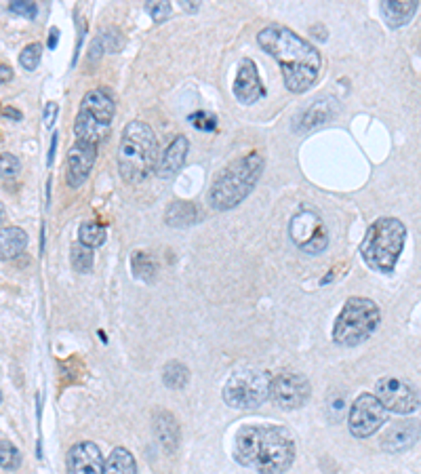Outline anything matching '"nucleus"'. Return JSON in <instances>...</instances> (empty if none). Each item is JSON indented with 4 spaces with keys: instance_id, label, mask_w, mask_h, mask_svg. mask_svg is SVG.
I'll return each mask as SVG.
<instances>
[{
    "instance_id": "obj_1",
    "label": "nucleus",
    "mask_w": 421,
    "mask_h": 474,
    "mask_svg": "<svg viewBox=\"0 0 421 474\" xmlns=\"http://www.w3.org/2000/svg\"><path fill=\"white\" fill-rule=\"evenodd\" d=\"M257 42L272 59L279 61L284 87L291 93H305L316 83L322 66L320 53L297 32L272 23L257 34Z\"/></svg>"
},
{
    "instance_id": "obj_2",
    "label": "nucleus",
    "mask_w": 421,
    "mask_h": 474,
    "mask_svg": "<svg viewBox=\"0 0 421 474\" xmlns=\"http://www.w3.org/2000/svg\"><path fill=\"white\" fill-rule=\"evenodd\" d=\"M234 458L260 474H282L295 462V441L281 426H245L236 435Z\"/></svg>"
},
{
    "instance_id": "obj_3",
    "label": "nucleus",
    "mask_w": 421,
    "mask_h": 474,
    "mask_svg": "<svg viewBox=\"0 0 421 474\" xmlns=\"http://www.w3.org/2000/svg\"><path fill=\"white\" fill-rule=\"evenodd\" d=\"M262 173H264V157L260 152L236 158L213 181L209 192V205L215 211H230L238 207L253 192Z\"/></svg>"
},
{
    "instance_id": "obj_4",
    "label": "nucleus",
    "mask_w": 421,
    "mask_h": 474,
    "mask_svg": "<svg viewBox=\"0 0 421 474\" xmlns=\"http://www.w3.org/2000/svg\"><path fill=\"white\" fill-rule=\"evenodd\" d=\"M158 158V142L152 127L143 121H131L123 129L118 144V171L129 183H141L150 177Z\"/></svg>"
},
{
    "instance_id": "obj_5",
    "label": "nucleus",
    "mask_w": 421,
    "mask_h": 474,
    "mask_svg": "<svg viewBox=\"0 0 421 474\" xmlns=\"http://www.w3.org/2000/svg\"><path fill=\"white\" fill-rule=\"evenodd\" d=\"M407 228L396 217H379L373 221L360 243L365 264L382 274H392L405 249Z\"/></svg>"
},
{
    "instance_id": "obj_6",
    "label": "nucleus",
    "mask_w": 421,
    "mask_h": 474,
    "mask_svg": "<svg viewBox=\"0 0 421 474\" xmlns=\"http://www.w3.org/2000/svg\"><path fill=\"white\" fill-rule=\"evenodd\" d=\"M114 114H116V104L108 87H95L87 91L74 121L76 142L99 146L112 129Z\"/></svg>"
},
{
    "instance_id": "obj_7",
    "label": "nucleus",
    "mask_w": 421,
    "mask_h": 474,
    "mask_svg": "<svg viewBox=\"0 0 421 474\" xmlns=\"http://www.w3.org/2000/svg\"><path fill=\"white\" fill-rule=\"evenodd\" d=\"M382 312L369 298H350L335 320L333 339L339 346H358L367 341L379 327Z\"/></svg>"
},
{
    "instance_id": "obj_8",
    "label": "nucleus",
    "mask_w": 421,
    "mask_h": 474,
    "mask_svg": "<svg viewBox=\"0 0 421 474\" xmlns=\"http://www.w3.org/2000/svg\"><path fill=\"white\" fill-rule=\"evenodd\" d=\"M272 377L268 371H236L224 386V401L234 409H255L270 399Z\"/></svg>"
},
{
    "instance_id": "obj_9",
    "label": "nucleus",
    "mask_w": 421,
    "mask_h": 474,
    "mask_svg": "<svg viewBox=\"0 0 421 474\" xmlns=\"http://www.w3.org/2000/svg\"><path fill=\"white\" fill-rule=\"evenodd\" d=\"M291 238L295 247L307 255H318L329 247V234L318 213L314 211H299L291 219Z\"/></svg>"
},
{
    "instance_id": "obj_10",
    "label": "nucleus",
    "mask_w": 421,
    "mask_h": 474,
    "mask_svg": "<svg viewBox=\"0 0 421 474\" xmlns=\"http://www.w3.org/2000/svg\"><path fill=\"white\" fill-rule=\"evenodd\" d=\"M388 420L386 407L375 394H360L348 415V428L356 439H367L375 435Z\"/></svg>"
},
{
    "instance_id": "obj_11",
    "label": "nucleus",
    "mask_w": 421,
    "mask_h": 474,
    "mask_svg": "<svg viewBox=\"0 0 421 474\" xmlns=\"http://www.w3.org/2000/svg\"><path fill=\"white\" fill-rule=\"evenodd\" d=\"M310 394H312V386H310L307 377L303 373H295V371L279 373L270 386V399L286 411L303 407L307 403Z\"/></svg>"
},
{
    "instance_id": "obj_12",
    "label": "nucleus",
    "mask_w": 421,
    "mask_h": 474,
    "mask_svg": "<svg viewBox=\"0 0 421 474\" xmlns=\"http://www.w3.org/2000/svg\"><path fill=\"white\" fill-rule=\"evenodd\" d=\"M375 396L386 407V411L394 413H413L420 407V394L415 386L398 377H382L375 386Z\"/></svg>"
},
{
    "instance_id": "obj_13",
    "label": "nucleus",
    "mask_w": 421,
    "mask_h": 474,
    "mask_svg": "<svg viewBox=\"0 0 421 474\" xmlns=\"http://www.w3.org/2000/svg\"><path fill=\"white\" fill-rule=\"evenodd\" d=\"M95 158H97V146H91V144H83V142H76L66 158V181L70 188H80L93 164H95Z\"/></svg>"
},
{
    "instance_id": "obj_14",
    "label": "nucleus",
    "mask_w": 421,
    "mask_h": 474,
    "mask_svg": "<svg viewBox=\"0 0 421 474\" xmlns=\"http://www.w3.org/2000/svg\"><path fill=\"white\" fill-rule=\"evenodd\" d=\"M234 95L243 106H253L266 95L262 78H260V70L255 61L249 57H245L238 66V72L234 78Z\"/></svg>"
},
{
    "instance_id": "obj_15",
    "label": "nucleus",
    "mask_w": 421,
    "mask_h": 474,
    "mask_svg": "<svg viewBox=\"0 0 421 474\" xmlns=\"http://www.w3.org/2000/svg\"><path fill=\"white\" fill-rule=\"evenodd\" d=\"M68 474H104V456L91 441L76 443L68 451Z\"/></svg>"
},
{
    "instance_id": "obj_16",
    "label": "nucleus",
    "mask_w": 421,
    "mask_h": 474,
    "mask_svg": "<svg viewBox=\"0 0 421 474\" xmlns=\"http://www.w3.org/2000/svg\"><path fill=\"white\" fill-rule=\"evenodd\" d=\"M421 437V424L417 420H403L396 422L384 437H382V449L388 454H403L411 449Z\"/></svg>"
},
{
    "instance_id": "obj_17",
    "label": "nucleus",
    "mask_w": 421,
    "mask_h": 474,
    "mask_svg": "<svg viewBox=\"0 0 421 474\" xmlns=\"http://www.w3.org/2000/svg\"><path fill=\"white\" fill-rule=\"evenodd\" d=\"M339 112V104L335 97H329V95H322V97H316L299 116V123H297V129L299 131H310V129H316L329 121H333Z\"/></svg>"
},
{
    "instance_id": "obj_18",
    "label": "nucleus",
    "mask_w": 421,
    "mask_h": 474,
    "mask_svg": "<svg viewBox=\"0 0 421 474\" xmlns=\"http://www.w3.org/2000/svg\"><path fill=\"white\" fill-rule=\"evenodd\" d=\"M188 150H190V142H188V138L177 135V138L166 146V150L162 152V157H160L158 164H156V173H158V177H162V179H171L173 175H177V171H179V169L183 166V162H185Z\"/></svg>"
},
{
    "instance_id": "obj_19",
    "label": "nucleus",
    "mask_w": 421,
    "mask_h": 474,
    "mask_svg": "<svg viewBox=\"0 0 421 474\" xmlns=\"http://www.w3.org/2000/svg\"><path fill=\"white\" fill-rule=\"evenodd\" d=\"M154 432H156L160 445L166 449V454L177 451L181 435H179V424L171 411H164V409L154 411Z\"/></svg>"
},
{
    "instance_id": "obj_20",
    "label": "nucleus",
    "mask_w": 421,
    "mask_h": 474,
    "mask_svg": "<svg viewBox=\"0 0 421 474\" xmlns=\"http://www.w3.org/2000/svg\"><path fill=\"white\" fill-rule=\"evenodd\" d=\"M28 247V234L25 230L17 226L0 228V262H8L19 257Z\"/></svg>"
},
{
    "instance_id": "obj_21",
    "label": "nucleus",
    "mask_w": 421,
    "mask_h": 474,
    "mask_svg": "<svg viewBox=\"0 0 421 474\" xmlns=\"http://www.w3.org/2000/svg\"><path fill=\"white\" fill-rule=\"evenodd\" d=\"M379 6H382V13H384L388 25L401 28L413 19L420 4L415 0H384Z\"/></svg>"
},
{
    "instance_id": "obj_22",
    "label": "nucleus",
    "mask_w": 421,
    "mask_h": 474,
    "mask_svg": "<svg viewBox=\"0 0 421 474\" xmlns=\"http://www.w3.org/2000/svg\"><path fill=\"white\" fill-rule=\"evenodd\" d=\"M164 219L169 226L173 228H185V226H192L196 224L198 219V209L192 205V202H185V200H175L169 205L166 213H164Z\"/></svg>"
},
{
    "instance_id": "obj_23",
    "label": "nucleus",
    "mask_w": 421,
    "mask_h": 474,
    "mask_svg": "<svg viewBox=\"0 0 421 474\" xmlns=\"http://www.w3.org/2000/svg\"><path fill=\"white\" fill-rule=\"evenodd\" d=\"M104 474H138L133 454L125 447H116L104 464Z\"/></svg>"
},
{
    "instance_id": "obj_24",
    "label": "nucleus",
    "mask_w": 421,
    "mask_h": 474,
    "mask_svg": "<svg viewBox=\"0 0 421 474\" xmlns=\"http://www.w3.org/2000/svg\"><path fill=\"white\" fill-rule=\"evenodd\" d=\"M188 379H190V371H188L185 365H181L177 360H171V363L164 365V369H162V382H164L166 388L181 390L188 384Z\"/></svg>"
},
{
    "instance_id": "obj_25",
    "label": "nucleus",
    "mask_w": 421,
    "mask_h": 474,
    "mask_svg": "<svg viewBox=\"0 0 421 474\" xmlns=\"http://www.w3.org/2000/svg\"><path fill=\"white\" fill-rule=\"evenodd\" d=\"M78 243H83L85 247L93 249L106 243V228L99 226L97 221H83L78 228Z\"/></svg>"
},
{
    "instance_id": "obj_26",
    "label": "nucleus",
    "mask_w": 421,
    "mask_h": 474,
    "mask_svg": "<svg viewBox=\"0 0 421 474\" xmlns=\"http://www.w3.org/2000/svg\"><path fill=\"white\" fill-rule=\"evenodd\" d=\"M131 266H133L135 276L140 281H143V283H152L156 279V264H154V260L147 253L135 251L133 257H131Z\"/></svg>"
},
{
    "instance_id": "obj_27",
    "label": "nucleus",
    "mask_w": 421,
    "mask_h": 474,
    "mask_svg": "<svg viewBox=\"0 0 421 474\" xmlns=\"http://www.w3.org/2000/svg\"><path fill=\"white\" fill-rule=\"evenodd\" d=\"M93 264H95V257H93V249L85 247L83 243H74L72 245V266L76 272L80 274H89L93 270Z\"/></svg>"
},
{
    "instance_id": "obj_28",
    "label": "nucleus",
    "mask_w": 421,
    "mask_h": 474,
    "mask_svg": "<svg viewBox=\"0 0 421 474\" xmlns=\"http://www.w3.org/2000/svg\"><path fill=\"white\" fill-rule=\"evenodd\" d=\"M21 466V451L11 441H0V468L17 470Z\"/></svg>"
},
{
    "instance_id": "obj_29",
    "label": "nucleus",
    "mask_w": 421,
    "mask_h": 474,
    "mask_svg": "<svg viewBox=\"0 0 421 474\" xmlns=\"http://www.w3.org/2000/svg\"><path fill=\"white\" fill-rule=\"evenodd\" d=\"M40 57H42V44H40V42H30V44L21 51V55H19V63H21V68H25L28 72H32V70L38 68Z\"/></svg>"
},
{
    "instance_id": "obj_30",
    "label": "nucleus",
    "mask_w": 421,
    "mask_h": 474,
    "mask_svg": "<svg viewBox=\"0 0 421 474\" xmlns=\"http://www.w3.org/2000/svg\"><path fill=\"white\" fill-rule=\"evenodd\" d=\"M188 121H190V125H192L194 129L205 131V133H211V131L217 129V116H215V114H209V112H205V110L190 114Z\"/></svg>"
},
{
    "instance_id": "obj_31",
    "label": "nucleus",
    "mask_w": 421,
    "mask_h": 474,
    "mask_svg": "<svg viewBox=\"0 0 421 474\" xmlns=\"http://www.w3.org/2000/svg\"><path fill=\"white\" fill-rule=\"evenodd\" d=\"M145 11L150 13V17L156 21V23H162V21H166L169 17H171V13H173V6L169 4V2H164V0H150V2H145Z\"/></svg>"
},
{
    "instance_id": "obj_32",
    "label": "nucleus",
    "mask_w": 421,
    "mask_h": 474,
    "mask_svg": "<svg viewBox=\"0 0 421 474\" xmlns=\"http://www.w3.org/2000/svg\"><path fill=\"white\" fill-rule=\"evenodd\" d=\"M21 171V162L15 154H0V177H15Z\"/></svg>"
},
{
    "instance_id": "obj_33",
    "label": "nucleus",
    "mask_w": 421,
    "mask_h": 474,
    "mask_svg": "<svg viewBox=\"0 0 421 474\" xmlns=\"http://www.w3.org/2000/svg\"><path fill=\"white\" fill-rule=\"evenodd\" d=\"M8 11L15 13V15H21L25 19H34L38 15V6L36 2H21V0H15L8 4Z\"/></svg>"
},
{
    "instance_id": "obj_34",
    "label": "nucleus",
    "mask_w": 421,
    "mask_h": 474,
    "mask_svg": "<svg viewBox=\"0 0 421 474\" xmlns=\"http://www.w3.org/2000/svg\"><path fill=\"white\" fill-rule=\"evenodd\" d=\"M57 114H59V106L53 104V102H49V104L44 106V116H42V119H44V125H47V127H53Z\"/></svg>"
},
{
    "instance_id": "obj_35",
    "label": "nucleus",
    "mask_w": 421,
    "mask_h": 474,
    "mask_svg": "<svg viewBox=\"0 0 421 474\" xmlns=\"http://www.w3.org/2000/svg\"><path fill=\"white\" fill-rule=\"evenodd\" d=\"M13 80V70L6 63H0V85H8Z\"/></svg>"
},
{
    "instance_id": "obj_36",
    "label": "nucleus",
    "mask_w": 421,
    "mask_h": 474,
    "mask_svg": "<svg viewBox=\"0 0 421 474\" xmlns=\"http://www.w3.org/2000/svg\"><path fill=\"white\" fill-rule=\"evenodd\" d=\"M2 116H6V119H13V121H21V112L19 110H15V108H11V106H4L2 110Z\"/></svg>"
},
{
    "instance_id": "obj_37",
    "label": "nucleus",
    "mask_w": 421,
    "mask_h": 474,
    "mask_svg": "<svg viewBox=\"0 0 421 474\" xmlns=\"http://www.w3.org/2000/svg\"><path fill=\"white\" fill-rule=\"evenodd\" d=\"M181 8H185V11H190V13H196V11H198V4H196V2L192 4L190 0H183V2H181Z\"/></svg>"
},
{
    "instance_id": "obj_38",
    "label": "nucleus",
    "mask_w": 421,
    "mask_h": 474,
    "mask_svg": "<svg viewBox=\"0 0 421 474\" xmlns=\"http://www.w3.org/2000/svg\"><path fill=\"white\" fill-rule=\"evenodd\" d=\"M57 36H59V32H57V28H53V30H51V38H49V49H55V44H57Z\"/></svg>"
},
{
    "instance_id": "obj_39",
    "label": "nucleus",
    "mask_w": 421,
    "mask_h": 474,
    "mask_svg": "<svg viewBox=\"0 0 421 474\" xmlns=\"http://www.w3.org/2000/svg\"><path fill=\"white\" fill-rule=\"evenodd\" d=\"M57 138H59V135H53V142H51V154H49V164L53 162V154H55V146H57Z\"/></svg>"
},
{
    "instance_id": "obj_40",
    "label": "nucleus",
    "mask_w": 421,
    "mask_h": 474,
    "mask_svg": "<svg viewBox=\"0 0 421 474\" xmlns=\"http://www.w3.org/2000/svg\"><path fill=\"white\" fill-rule=\"evenodd\" d=\"M6 221V209H4V205L0 202V226Z\"/></svg>"
},
{
    "instance_id": "obj_41",
    "label": "nucleus",
    "mask_w": 421,
    "mask_h": 474,
    "mask_svg": "<svg viewBox=\"0 0 421 474\" xmlns=\"http://www.w3.org/2000/svg\"><path fill=\"white\" fill-rule=\"evenodd\" d=\"M0 403H2V392H0Z\"/></svg>"
}]
</instances>
